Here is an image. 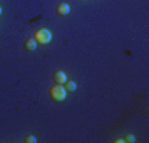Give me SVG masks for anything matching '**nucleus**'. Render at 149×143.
I'll list each match as a JSON object with an SVG mask.
<instances>
[{"mask_svg":"<svg viewBox=\"0 0 149 143\" xmlns=\"http://www.w3.org/2000/svg\"><path fill=\"white\" fill-rule=\"evenodd\" d=\"M66 95H68V92L65 90L63 85L60 83H55L52 88H50V97H52V100L55 101H63L65 98H66Z\"/></svg>","mask_w":149,"mask_h":143,"instance_id":"obj_1","label":"nucleus"},{"mask_svg":"<svg viewBox=\"0 0 149 143\" xmlns=\"http://www.w3.org/2000/svg\"><path fill=\"white\" fill-rule=\"evenodd\" d=\"M33 38H35V42L40 43V45H48V43L52 42V32H50L48 28H40V30L35 32Z\"/></svg>","mask_w":149,"mask_h":143,"instance_id":"obj_2","label":"nucleus"},{"mask_svg":"<svg viewBox=\"0 0 149 143\" xmlns=\"http://www.w3.org/2000/svg\"><path fill=\"white\" fill-rule=\"evenodd\" d=\"M56 13H58L60 17H66L70 13V5L66 4V2L58 4V7H56Z\"/></svg>","mask_w":149,"mask_h":143,"instance_id":"obj_3","label":"nucleus"},{"mask_svg":"<svg viewBox=\"0 0 149 143\" xmlns=\"http://www.w3.org/2000/svg\"><path fill=\"white\" fill-rule=\"evenodd\" d=\"M53 80H55V83L63 85L68 78H66V73H65V72H61V70H56V72L53 73Z\"/></svg>","mask_w":149,"mask_h":143,"instance_id":"obj_4","label":"nucleus"},{"mask_svg":"<svg viewBox=\"0 0 149 143\" xmlns=\"http://www.w3.org/2000/svg\"><path fill=\"white\" fill-rule=\"evenodd\" d=\"M37 45L38 43L35 42V38H27L25 43H23V48H25L27 52H35V50H37Z\"/></svg>","mask_w":149,"mask_h":143,"instance_id":"obj_5","label":"nucleus"},{"mask_svg":"<svg viewBox=\"0 0 149 143\" xmlns=\"http://www.w3.org/2000/svg\"><path fill=\"white\" fill-rule=\"evenodd\" d=\"M63 87H65V90L68 92V93H71V92L76 90V83H74V82H71V80H66V82L63 83Z\"/></svg>","mask_w":149,"mask_h":143,"instance_id":"obj_6","label":"nucleus"},{"mask_svg":"<svg viewBox=\"0 0 149 143\" xmlns=\"http://www.w3.org/2000/svg\"><path fill=\"white\" fill-rule=\"evenodd\" d=\"M23 142L25 143H37V137L35 135H27V137L23 138Z\"/></svg>","mask_w":149,"mask_h":143,"instance_id":"obj_7","label":"nucleus"},{"mask_svg":"<svg viewBox=\"0 0 149 143\" xmlns=\"http://www.w3.org/2000/svg\"><path fill=\"white\" fill-rule=\"evenodd\" d=\"M134 140H136V138H134V135H131V133H128V135H126V137H124V140H123V142H128V143H133Z\"/></svg>","mask_w":149,"mask_h":143,"instance_id":"obj_8","label":"nucleus"},{"mask_svg":"<svg viewBox=\"0 0 149 143\" xmlns=\"http://www.w3.org/2000/svg\"><path fill=\"white\" fill-rule=\"evenodd\" d=\"M0 15H2V7H0Z\"/></svg>","mask_w":149,"mask_h":143,"instance_id":"obj_9","label":"nucleus"}]
</instances>
